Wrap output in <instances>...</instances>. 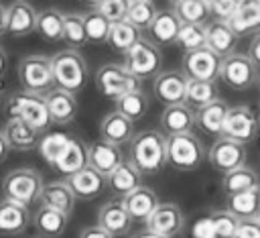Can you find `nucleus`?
I'll list each match as a JSON object with an SVG mask.
<instances>
[{
    "instance_id": "11",
    "label": "nucleus",
    "mask_w": 260,
    "mask_h": 238,
    "mask_svg": "<svg viewBox=\"0 0 260 238\" xmlns=\"http://www.w3.org/2000/svg\"><path fill=\"white\" fill-rule=\"evenodd\" d=\"M207 161L217 173L225 175V173L246 165V146L236 140H230L225 136H217L207 153Z\"/></svg>"
},
{
    "instance_id": "2",
    "label": "nucleus",
    "mask_w": 260,
    "mask_h": 238,
    "mask_svg": "<svg viewBox=\"0 0 260 238\" xmlns=\"http://www.w3.org/2000/svg\"><path fill=\"white\" fill-rule=\"evenodd\" d=\"M51 71H53L55 87L69 92L73 96L85 87L87 75H89L83 55L73 49H63L55 53L51 57Z\"/></svg>"
},
{
    "instance_id": "52",
    "label": "nucleus",
    "mask_w": 260,
    "mask_h": 238,
    "mask_svg": "<svg viewBox=\"0 0 260 238\" xmlns=\"http://www.w3.org/2000/svg\"><path fill=\"white\" fill-rule=\"evenodd\" d=\"M8 151H10V146H8V142H6V138H4V134L0 130V163L8 157Z\"/></svg>"
},
{
    "instance_id": "19",
    "label": "nucleus",
    "mask_w": 260,
    "mask_h": 238,
    "mask_svg": "<svg viewBox=\"0 0 260 238\" xmlns=\"http://www.w3.org/2000/svg\"><path fill=\"white\" fill-rule=\"evenodd\" d=\"M195 126V110H191L185 104L179 106H167L160 114V130L165 136H177L187 134Z\"/></svg>"
},
{
    "instance_id": "49",
    "label": "nucleus",
    "mask_w": 260,
    "mask_h": 238,
    "mask_svg": "<svg viewBox=\"0 0 260 238\" xmlns=\"http://www.w3.org/2000/svg\"><path fill=\"white\" fill-rule=\"evenodd\" d=\"M191 236H193V238H215L209 216L199 218V220L193 224V228H191Z\"/></svg>"
},
{
    "instance_id": "20",
    "label": "nucleus",
    "mask_w": 260,
    "mask_h": 238,
    "mask_svg": "<svg viewBox=\"0 0 260 238\" xmlns=\"http://www.w3.org/2000/svg\"><path fill=\"white\" fill-rule=\"evenodd\" d=\"M158 203H160V201H158L156 193H154L150 187H144V185L136 187L134 191H130L128 195L122 197V205H124V210L128 212V216H130L132 222H134V220L146 222L148 216L156 210Z\"/></svg>"
},
{
    "instance_id": "6",
    "label": "nucleus",
    "mask_w": 260,
    "mask_h": 238,
    "mask_svg": "<svg viewBox=\"0 0 260 238\" xmlns=\"http://www.w3.org/2000/svg\"><path fill=\"white\" fill-rule=\"evenodd\" d=\"M207 159L205 146L193 132L167 136V165L177 171H195Z\"/></svg>"
},
{
    "instance_id": "56",
    "label": "nucleus",
    "mask_w": 260,
    "mask_h": 238,
    "mask_svg": "<svg viewBox=\"0 0 260 238\" xmlns=\"http://www.w3.org/2000/svg\"><path fill=\"white\" fill-rule=\"evenodd\" d=\"M2 100H4V96H2V87H0V106H2Z\"/></svg>"
},
{
    "instance_id": "57",
    "label": "nucleus",
    "mask_w": 260,
    "mask_h": 238,
    "mask_svg": "<svg viewBox=\"0 0 260 238\" xmlns=\"http://www.w3.org/2000/svg\"><path fill=\"white\" fill-rule=\"evenodd\" d=\"M256 83H258V87H260V71H258V79H256Z\"/></svg>"
},
{
    "instance_id": "51",
    "label": "nucleus",
    "mask_w": 260,
    "mask_h": 238,
    "mask_svg": "<svg viewBox=\"0 0 260 238\" xmlns=\"http://www.w3.org/2000/svg\"><path fill=\"white\" fill-rule=\"evenodd\" d=\"M79 238H112V236L95 224V226H87V228H83V230L79 232Z\"/></svg>"
},
{
    "instance_id": "1",
    "label": "nucleus",
    "mask_w": 260,
    "mask_h": 238,
    "mask_svg": "<svg viewBox=\"0 0 260 238\" xmlns=\"http://www.w3.org/2000/svg\"><path fill=\"white\" fill-rule=\"evenodd\" d=\"M140 175H156L167 167V136L160 130H142L130 140V159Z\"/></svg>"
},
{
    "instance_id": "45",
    "label": "nucleus",
    "mask_w": 260,
    "mask_h": 238,
    "mask_svg": "<svg viewBox=\"0 0 260 238\" xmlns=\"http://www.w3.org/2000/svg\"><path fill=\"white\" fill-rule=\"evenodd\" d=\"M209 220H211V228H213L215 238H236L240 220H236L228 210L213 212L209 216Z\"/></svg>"
},
{
    "instance_id": "17",
    "label": "nucleus",
    "mask_w": 260,
    "mask_h": 238,
    "mask_svg": "<svg viewBox=\"0 0 260 238\" xmlns=\"http://www.w3.org/2000/svg\"><path fill=\"white\" fill-rule=\"evenodd\" d=\"M98 226L102 230H106L112 238L116 236H124L130 232L132 220L128 216V212L122 205V199H108L100 212H98Z\"/></svg>"
},
{
    "instance_id": "10",
    "label": "nucleus",
    "mask_w": 260,
    "mask_h": 238,
    "mask_svg": "<svg viewBox=\"0 0 260 238\" xmlns=\"http://www.w3.org/2000/svg\"><path fill=\"white\" fill-rule=\"evenodd\" d=\"M258 130H260V118L250 106H234V108L230 106L221 136L246 144L248 140H254Z\"/></svg>"
},
{
    "instance_id": "7",
    "label": "nucleus",
    "mask_w": 260,
    "mask_h": 238,
    "mask_svg": "<svg viewBox=\"0 0 260 238\" xmlns=\"http://www.w3.org/2000/svg\"><path fill=\"white\" fill-rule=\"evenodd\" d=\"M138 81L142 79H150V77H156L162 69V53L160 49L146 41V39H140L126 55H124V63H122Z\"/></svg>"
},
{
    "instance_id": "22",
    "label": "nucleus",
    "mask_w": 260,
    "mask_h": 238,
    "mask_svg": "<svg viewBox=\"0 0 260 238\" xmlns=\"http://www.w3.org/2000/svg\"><path fill=\"white\" fill-rule=\"evenodd\" d=\"M45 104H47V110H49V116H51L53 124H69L77 114L75 96L69 94V92H63L59 87L51 90L45 96Z\"/></svg>"
},
{
    "instance_id": "55",
    "label": "nucleus",
    "mask_w": 260,
    "mask_h": 238,
    "mask_svg": "<svg viewBox=\"0 0 260 238\" xmlns=\"http://www.w3.org/2000/svg\"><path fill=\"white\" fill-rule=\"evenodd\" d=\"M130 238H162V236H156V234H152V232L144 230V232H136V234H132Z\"/></svg>"
},
{
    "instance_id": "31",
    "label": "nucleus",
    "mask_w": 260,
    "mask_h": 238,
    "mask_svg": "<svg viewBox=\"0 0 260 238\" xmlns=\"http://www.w3.org/2000/svg\"><path fill=\"white\" fill-rule=\"evenodd\" d=\"M228 212L244 222V220H258L260 216V185L236 195H228Z\"/></svg>"
},
{
    "instance_id": "21",
    "label": "nucleus",
    "mask_w": 260,
    "mask_h": 238,
    "mask_svg": "<svg viewBox=\"0 0 260 238\" xmlns=\"http://www.w3.org/2000/svg\"><path fill=\"white\" fill-rule=\"evenodd\" d=\"M41 205L57 210L65 216H71L75 210V195L69 189V185L65 181H51L45 183L41 189V197H39Z\"/></svg>"
},
{
    "instance_id": "33",
    "label": "nucleus",
    "mask_w": 260,
    "mask_h": 238,
    "mask_svg": "<svg viewBox=\"0 0 260 238\" xmlns=\"http://www.w3.org/2000/svg\"><path fill=\"white\" fill-rule=\"evenodd\" d=\"M85 167H87V144L81 142L79 138H71L69 144L65 146V151L61 153V157L53 165L55 171L65 173L67 177Z\"/></svg>"
},
{
    "instance_id": "34",
    "label": "nucleus",
    "mask_w": 260,
    "mask_h": 238,
    "mask_svg": "<svg viewBox=\"0 0 260 238\" xmlns=\"http://www.w3.org/2000/svg\"><path fill=\"white\" fill-rule=\"evenodd\" d=\"M63 16L65 12L57 8H45L37 12V26L35 33L47 43H59L63 41Z\"/></svg>"
},
{
    "instance_id": "38",
    "label": "nucleus",
    "mask_w": 260,
    "mask_h": 238,
    "mask_svg": "<svg viewBox=\"0 0 260 238\" xmlns=\"http://www.w3.org/2000/svg\"><path fill=\"white\" fill-rule=\"evenodd\" d=\"M217 100V87L215 81H197V79H187V90H185V106L191 110H199L207 104Z\"/></svg>"
},
{
    "instance_id": "24",
    "label": "nucleus",
    "mask_w": 260,
    "mask_h": 238,
    "mask_svg": "<svg viewBox=\"0 0 260 238\" xmlns=\"http://www.w3.org/2000/svg\"><path fill=\"white\" fill-rule=\"evenodd\" d=\"M30 224L28 207L18 205L8 199H0V234L6 236H18L22 234Z\"/></svg>"
},
{
    "instance_id": "32",
    "label": "nucleus",
    "mask_w": 260,
    "mask_h": 238,
    "mask_svg": "<svg viewBox=\"0 0 260 238\" xmlns=\"http://www.w3.org/2000/svg\"><path fill=\"white\" fill-rule=\"evenodd\" d=\"M140 179H142L140 171H138L130 161L124 159V161L106 177V183H108V187H110L116 195H120V199H122L124 195H128V193L134 191L136 187H140Z\"/></svg>"
},
{
    "instance_id": "14",
    "label": "nucleus",
    "mask_w": 260,
    "mask_h": 238,
    "mask_svg": "<svg viewBox=\"0 0 260 238\" xmlns=\"http://www.w3.org/2000/svg\"><path fill=\"white\" fill-rule=\"evenodd\" d=\"M185 90H187V77L179 69L160 71L152 81L154 98L167 106H179L185 104Z\"/></svg>"
},
{
    "instance_id": "46",
    "label": "nucleus",
    "mask_w": 260,
    "mask_h": 238,
    "mask_svg": "<svg viewBox=\"0 0 260 238\" xmlns=\"http://www.w3.org/2000/svg\"><path fill=\"white\" fill-rule=\"evenodd\" d=\"M93 10H98L110 24H114V22L126 20L128 2H124V0H102V2H93Z\"/></svg>"
},
{
    "instance_id": "5",
    "label": "nucleus",
    "mask_w": 260,
    "mask_h": 238,
    "mask_svg": "<svg viewBox=\"0 0 260 238\" xmlns=\"http://www.w3.org/2000/svg\"><path fill=\"white\" fill-rule=\"evenodd\" d=\"M18 81L24 92L37 94V96H47L51 90H55L53 81V71H51V57L47 55H26L18 61Z\"/></svg>"
},
{
    "instance_id": "25",
    "label": "nucleus",
    "mask_w": 260,
    "mask_h": 238,
    "mask_svg": "<svg viewBox=\"0 0 260 238\" xmlns=\"http://www.w3.org/2000/svg\"><path fill=\"white\" fill-rule=\"evenodd\" d=\"M238 37L230 31L228 24L223 22H209L205 24V47L217 55L219 59H225L228 55L236 53Z\"/></svg>"
},
{
    "instance_id": "37",
    "label": "nucleus",
    "mask_w": 260,
    "mask_h": 238,
    "mask_svg": "<svg viewBox=\"0 0 260 238\" xmlns=\"http://www.w3.org/2000/svg\"><path fill=\"white\" fill-rule=\"evenodd\" d=\"M173 12L181 24H205L209 18V2L205 0H177Z\"/></svg>"
},
{
    "instance_id": "58",
    "label": "nucleus",
    "mask_w": 260,
    "mask_h": 238,
    "mask_svg": "<svg viewBox=\"0 0 260 238\" xmlns=\"http://www.w3.org/2000/svg\"><path fill=\"white\" fill-rule=\"evenodd\" d=\"M258 222H260V216H258Z\"/></svg>"
},
{
    "instance_id": "8",
    "label": "nucleus",
    "mask_w": 260,
    "mask_h": 238,
    "mask_svg": "<svg viewBox=\"0 0 260 238\" xmlns=\"http://www.w3.org/2000/svg\"><path fill=\"white\" fill-rule=\"evenodd\" d=\"M95 87L102 96L118 100L130 92L140 90V81L122 65V63H106L95 71Z\"/></svg>"
},
{
    "instance_id": "16",
    "label": "nucleus",
    "mask_w": 260,
    "mask_h": 238,
    "mask_svg": "<svg viewBox=\"0 0 260 238\" xmlns=\"http://www.w3.org/2000/svg\"><path fill=\"white\" fill-rule=\"evenodd\" d=\"M124 161L122 148L108 142V140H91L87 144V165L91 169H95L98 173H102L104 177H108L120 163Z\"/></svg>"
},
{
    "instance_id": "43",
    "label": "nucleus",
    "mask_w": 260,
    "mask_h": 238,
    "mask_svg": "<svg viewBox=\"0 0 260 238\" xmlns=\"http://www.w3.org/2000/svg\"><path fill=\"white\" fill-rule=\"evenodd\" d=\"M81 16H83L87 43H106L108 41V33H110V22L98 10H89V12L81 14Z\"/></svg>"
},
{
    "instance_id": "53",
    "label": "nucleus",
    "mask_w": 260,
    "mask_h": 238,
    "mask_svg": "<svg viewBox=\"0 0 260 238\" xmlns=\"http://www.w3.org/2000/svg\"><path fill=\"white\" fill-rule=\"evenodd\" d=\"M6 35V6L0 4V37Z\"/></svg>"
},
{
    "instance_id": "42",
    "label": "nucleus",
    "mask_w": 260,
    "mask_h": 238,
    "mask_svg": "<svg viewBox=\"0 0 260 238\" xmlns=\"http://www.w3.org/2000/svg\"><path fill=\"white\" fill-rule=\"evenodd\" d=\"M154 14H156V6L150 0H130L126 10V22H130L138 31H144L150 26Z\"/></svg>"
},
{
    "instance_id": "40",
    "label": "nucleus",
    "mask_w": 260,
    "mask_h": 238,
    "mask_svg": "<svg viewBox=\"0 0 260 238\" xmlns=\"http://www.w3.org/2000/svg\"><path fill=\"white\" fill-rule=\"evenodd\" d=\"M71 138H73V136H69L67 132H47V134H43L41 140H39V144H37V148H39L43 161L53 167L55 161H57V159L61 157V153L65 151V146L69 144Z\"/></svg>"
},
{
    "instance_id": "30",
    "label": "nucleus",
    "mask_w": 260,
    "mask_h": 238,
    "mask_svg": "<svg viewBox=\"0 0 260 238\" xmlns=\"http://www.w3.org/2000/svg\"><path fill=\"white\" fill-rule=\"evenodd\" d=\"M67 220L69 216L57 212V210H51V207H45V205H39L37 212L30 216V222L35 226V230L43 236V238H57L65 232L67 228Z\"/></svg>"
},
{
    "instance_id": "50",
    "label": "nucleus",
    "mask_w": 260,
    "mask_h": 238,
    "mask_svg": "<svg viewBox=\"0 0 260 238\" xmlns=\"http://www.w3.org/2000/svg\"><path fill=\"white\" fill-rule=\"evenodd\" d=\"M246 55L250 57V61H252L256 67H260V33L252 37V41H250V47H248V53H246Z\"/></svg>"
},
{
    "instance_id": "54",
    "label": "nucleus",
    "mask_w": 260,
    "mask_h": 238,
    "mask_svg": "<svg viewBox=\"0 0 260 238\" xmlns=\"http://www.w3.org/2000/svg\"><path fill=\"white\" fill-rule=\"evenodd\" d=\"M6 65H8V57H6V51H4V49H2V45H0V77L4 75Z\"/></svg>"
},
{
    "instance_id": "23",
    "label": "nucleus",
    "mask_w": 260,
    "mask_h": 238,
    "mask_svg": "<svg viewBox=\"0 0 260 238\" xmlns=\"http://www.w3.org/2000/svg\"><path fill=\"white\" fill-rule=\"evenodd\" d=\"M100 134H102V140H108L116 146L126 144L134 138V122L114 110L102 118Z\"/></svg>"
},
{
    "instance_id": "3",
    "label": "nucleus",
    "mask_w": 260,
    "mask_h": 238,
    "mask_svg": "<svg viewBox=\"0 0 260 238\" xmlns=\"http://www.w3.org/2000/svg\"><path fill=\"white\" fill-rule=\"evenodd\" d=\"M4 112L8 120H22L37 128L39 132H45L53 122L45 104V96H37L24 90L12 92L4 102Z\"/></svg>"
},
{
    "instance_id": "47",
    "label": "nucleus",
    "mask_w": 260,
    "mask_h": 238,
    "mask_svg": "<svg viewBox=\"0 0 260 238\" xmlns=\"http://www.w3.org/2000/svg\"><path fill=\"white\" fill-rule=\"evenodd\" d=\"M238 6H240V2H236V0H213V2H209V16L215 18L213 22L228 24L230 18L236 14Z\"/></svg>"
},
{
    "instance_id": "13",
    "label": "nucleus",
    "mask_w": 260,
    "mask_h": 238,
    "mask_svg": "<svg viewBox=\"0 0 260 238\" xmlns=\"http://www.w3.org/2000/svg\"><path fill=\"white\" fill-rule=\"evenodd\" d=\"M185 226L183 212L177 203H158L156 210L146 220V230L162 236V238H175Z\"/></svg>"
},
{
    "instance_id": "15",
    "label": "nucleus",
    "mask_w": 260,
    "mask_h": 238,
    "mask_svg": "<svg viewBox=\"0 0 260 238\" xmlns=\"http://www.w3.org/2000/svg\"><path fill=\"white\" fill-rule=\"evenodd\" d=\"M37 8L30 2L24 0H14L8 8H6V33L10 37H28L30 33H35L37 26Z\"/></svg>"
},
{
    "instance_id": "12",
    "label": "nucleus",
    "mask_w": 260,
    "mask_h": 238,
    "mask_svg": "<svg viewBox=\"0 0 260 238\" xmlns=\"http://www.w3.org/2000/svg\"><path fill=\"white\" fill-rule=\"evenodd\" d=\"M219 65L221 59L213 55L207 47L187 51L183 55V75L187 79H197V81H215L219 77Z\"/></svg>"
},
{
    "instance_id": "18",
    "label": "nucleus",
    "mask_w": 260,
    "mask_h": 238,
    "mask_svg": "<svg viewBox=\"0 0 260 238\" xmlns=\"http://www.w3.org/2000/svg\"><path fill=\"white\" fill-rule=\"evenodd\" d=\"M65 183L69 185V189L73 191L75 199H93L98 197L104 189H106V177L102 173H98L95 169H91L89 165L69 177H65Z\"/></svg>"
},
{
    "instance_id": "29",
    "label": "nucleus",
    "mask_w": 260,
    "mask_h": 238,
    "mask_svg": "<svg viewBox=\"0 0 260 238\" xmlns=\"http://www.w3.org/2000/svg\"><path fill=\"white\" fill-rule=\"evenodd\" d=\"M6 142L10 148L14 151H30L37 148L39 140H41V132L37 128H32L30 124L22 122V120H6V126L2 130Z\"/></svg>"
},
{
    "instance_id": "39",
    "label": "nucleus",
    "mask_w": 260,
    "mask_h": 238,
    "mask_svg": "<svg viewBox=\"0 0 260 238\" xmlns=\"http://www.w3.org/2000/svg\"><path fill=\"white\" fill-rule=\"evenodd\" d=\"M148 106H150L148 96L142 90L130 92V94H126V96H122V98L116 100V112L122 114V116H126L132 122L134 120H140L148 112Z\"/></svg>"
},
{
    "instance_id": "35",
    "label": "nucleus",
    "mask_w": 260,
    "mask_h": 238,
    "mask_svg": "<svg viewBox=\"0 0 260 238\" xmlns=\"http://www.w3.org/2000/svg\"><path fill=\"white\" fill-rule=\"evenodd\" d=\"M140 31L134 28L130 22L122 20V22H114L110 24V33H108V45L112 47V51H116L118 55H126L138 41H140Z\"/></svg>"
},
{
    "instance_id": "27",
    "label": "nucleus",
    "mask_w": 260,
    "mask_h": 238,
    "mask_svg": "<svg viewBox=\"0 0 260 238\" xmlns=\"http://www.w3.org/2000/svg\"><path fill=\"white\" fill-rule=\"evenodd\" d=\"M228 110H230V104L217 98V100H213L211 104H207V106L195 110V124H197L205 134L221 136Z\"/></svg>"
},
{
    "instance_id": "41",
    "label": "nucleus",
    "mask_w": 260,
    "mask_h": 238,
    "mask_svg": "<svg viewBox=\"0 0 260 238\" xmlns=\"http://www.w3.org/2000/svg\"><path fill=\"white\" fill-rule=\"evenodd\" d=\"M63 41L73 51H77L79 47H83L87 43L85 26H83V16L79 12H67L63 16Z\"/></svg>"
},
{
    "instance_id": "4",
    "label": "nucleus",
    "mask_w": 260,
    "mask_h": 238,
    "mask_svg": "<svg viewBox=\"0 0 260 238\" xmlns=\"http://www.w3.org/2000/svg\"><path fill=\"white\" fill-rule=\"evenodd\" d=\"M43 177L37 169L32 167H18L8 171L2 177V197L8 201H14L18 205H32L41 197L43 189Z\"/></svg>"
},
{
    "instance_id": "44",
    "label": "nucleus",
    "mask_w": 260,
    "mask_h": 238,
    "mask_svg": "<svg viewBox=\"0 0 260 238\" xmlns=\"http://www.w3.org/2000/svg\"><path fill=\"white\" fill-rule=\"evenodd\" d=\"M177 45H181L185 53L203 49L205 47V24H181Z\"/></svg>"
},
{
    "instance_id": "28",
    "label": "nucleus",
    "mask_w": 260,
    "mask_h": 238,
    "mask_svg": "<svg viewBox=\"0 0 260 238\" xmlns=\"http://www.w3.org/2000/svg\"><path fill=\"white\" fill-rule=\"evenodd\" d=\"M228 26L236 37L258 35L260 33V2H240Z\"/></svg>"
},
{
    "instance_id": "36",
    "label": "nucleus",
    "mask_w": 260,
    "mask_h": 238,
    "mask_svg": "<svg viewBox=\"0 0 260 238\" xmlns=\"http://www.w3.org/2000/svg\"><path fill=\"white\" fill-rule=\"evenodd\" d=\"M260 181H258V173L250 167H238L230 173H225L221 177V187L228 195H236V193H242V191H248V189H254L258 187Z\"/></svg>"
},
{
    "instance_id": "26",
    "label": "nucleus",
    "mask_w": 260,
    "mask_h": 238,
    "mask_svg": "<svg viewBox=\"0 0 260 238\" xmlns=\"http://www.w3.org/2000/svg\"><path fill=\"white\" fill-rule=\"evenodd\" d=\"M154 45H177V37L181 31V22L173 10H156L150 26L146 28Z\"/></svg>"
},
{
    "instance_id": "48",
    "label": "nucleus",
    "mask_w": 260,
    "mask_h": 238,
    "mask_svg": "<svg viewBox=\"0 0 260 238\" xmlns=\"http://www.w3.org/2000/svg\"><path fill=\"white\" fill-rule=\"evenodd\" d=\"M236 238H260V222L258 220H244V222H240Z\"/></svg>"
},
{
    "instance_id": "9",
    "label": "nucleus",
    "mask_w": 260,
    "mask_h": 238,
    "mask_svg": "<svg viewBox=\"0 0 260 238\" xmlns=\"http://www.w3.org/2000/svg\"><path fill=\"white\" fill-rule=\"evenodd\" d=\"M219 79L238 92L250 90L258 79V67L250 61L246 53H232L225 59H221L219 65Z\"/></svg>"
}]
</instances>
